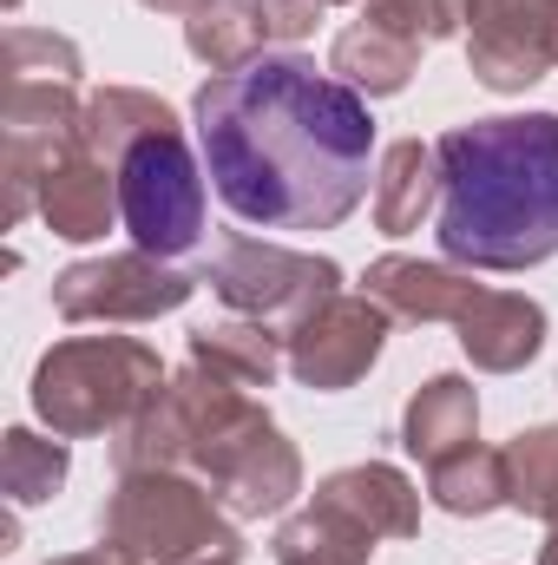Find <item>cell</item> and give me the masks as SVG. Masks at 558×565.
<instances>
[{"label": "cell", "instance_id": "cell-21", "mask_svg": "<svg viewBox=\"0 0 558 565\" xmlns=\"http://www.w3.org/2000/svg\"><path fill=\"white\" fill-rule=\"evenodd\" d=\"M151 132H178V113L158 93H144V86H99L86 99V119H79V145L86 151H99V158L119 164Z\"/></svg>", "mask_w": 558, "mask_h": 565}, {"label": "cell", "instance_id": "cell-8", "mask_svg": "<svg viewBox=\"0 0 558 565\" xmlns=\"http://www.w3.org/2000/svg\"><path fill=\"white\" fill-rule=\"evenodd\" d=\"M197 282L204 277H184L178 264H164L151 250H112V257L66 264L53 277V309L66 322H158V316L184 309Z\"/></svg>", "mask_w": 558, "mask_h": 565}, {"label": "cell", "instance_id": "cell-2", "mask_svg": "<svg viewBox=\"0 0 558 565\" xmlns=\"http://www.w3.org/2000/svg\"><path fill=\"white\" fill-rule=\"evenodd\" d=\"M440 151V257L460 270H533L558 257V113L453 126Z\"/></svg>", "mask_w": 558, "mask_h": 565}, {"label": "cell", "instance_id": "cell-4", "mask_svg": "<svg viewBox=\"0 0 558 565\" xmlns=\"http://www.w3.org/2000/svg\"><path fill=\"white\" fill-rule=\"evenodd\" d=\"M99 540L139 565H244V533L224 500L184 467H139L99 507Z\"/></svg>", "mask_w": 558, "mask_h": 565}, {"label": "cell", "instance_id": "cell-33", "mask_svg": "<svg viewBox=\"0 0 558 565\" xmlns=\"http://www.w3.org/2000/svg\"><path fill=\"white\" fill-rule=\"evenodd\" d=\"M7 7H20V0H7Z\"/></svg>", "mask_w": 558, "mask_h": 565}, {"label": "cell", "instance_id": "cell-22", "mask_svg": "<svg viewBox=\"0 0 558 565\" xmlns=\"http://www.w3.org/2000/svg\"><path fill=\"white\" fill-rule=\"evenodd\" d=\"M184 46L191 60H204L211 73H244L250 60L270 53V33H264V13L257 0H211L184 20Z\"/></svg>", "mask_w": 558, "mask_h": 565}, {"label": "cell", "instance_id": "cell-31", "mask_svg": "<svg viewBox=\"0 0 558 565\" xmlns=\"http://www.w3.org/2000/svg\"><path fill=\"white\" fill-rule=\"evenodd\" d=\"M539 565H558V526H546V546H539Z\"/></svg>", "mask_w": 558, "mask_h": 565}, {"label": "cell", "instance_id": "cell-18", "mask_svg": "<svg viewBox=\"0 0 558 565\" xmlns=\"http://www.w3.org/2000/svg\"><path fill=\"white\" fill-rule=\"evenodd\" d=\"M440 204V151L420 139H395L375 158V231L408 237Z\"/></svg>", "mask_w": 558, "mask_h": 565}, {"label": "cell", "instance_id": "cell-1", "mask_svg": "<svg viewBox=\"0 0 558 565\" xmlns=\"http://www.w3.org/2000/svg\"><path fill=\"white\" fill-rule=\"evenodd\" d=\"M204 171L230 217L257 231H335L375 184V119L355 86L302 53L211 73L191 99Z\"/></svg>", "mask_w": 558, "mask_h": 565}, {"label": "cell", "instance_id": "cell-11", "mask_svg": "<svg viewBox=\"0 0 558 565\" xmlns=\"http://www.w3.org/2000/svg\"><path fill=\"white\" fill-rule=\"evenodd\" d=\"M466 66L486 93H526L558 73V0H466Z\"/></svg>", "mask_w": 558, "mask_h": 565}, {"label": "cell", "instance_id": "cell-32", "mask_svg": "<svg viewBox=\"0 0 558 565\" xmlns=\"http://www.w3.org/2000/svg\"><path fill=\"white\" fill-rule=\"evenodd\" d=\"M217 565H237V559H217Z\"/></svg>", "mask_w": 558, "mask_h": 565}, {"label": "cell", "instance_id": "cell-23", "mask_svg": "<svg viewBox=\"0 0 558 565\" xmlns=\"http://www.w3.org/2000/svg\"><path fill=\"white\" fill-rule=\"evenodd\" d=\"M382 540H368L362 526H348L342 513H329V507H302V513H289L277 526V540H270V553L277 565H368Z\"/></svg>", "mask_w": 558, "mask_h": 565}, {"label": "cell", "instance_id": "cell-9", "mask_svg": "<svg viewBox=\"0 0 558 565\" xmlns=\"http://www.w3.org/2000/svg\"><path fill=\"white\" fill-rule=\"evenodd\" d=\"M388 309L368 296V289H335L329 302H315L296 329H282V355H289V375L315 395H342L355 388L382 349H388Z\"/></svg>", "mask_w": 558, "mask_h": 565}, {"label": "cell", "instance_id": "cell-3", "mask_svg": "<svg viewBox=\"0 0 558 565\" xmlns=\"http://www.w3.org/2000/svg\"><path fill=\"white\" fill-rule=\"evenodd\" d=\"M164 382L171 369L139 335H66L40 355L26 395H33V415L60 440H93V434L112 440L158 402Z\"/></svg>", "mask_w": 558, "mask_h": 565}, {"label": "cell", "instance_id": "cell-28", "mask_svg": "<svg viewBox=\"0 0 558 565\" xmlns=\"http://www.w3.org/2000/svg\"><path fill=\"white\" fill-rule=\"evenodd\" d=\"M322 7H329V0H257V13H264V33H270V40H282V46L309 40V33L322 26Z\"/></svg>", "mask_w": 558, "mask_h": 565}, {"label": "cell", "instance_id": "cell-27", "mask_svg": "<svg viewBox=\"0 0 558 565\" xmlns=\"http://www.w3.org/2000/svg\"><path fill=\"white\" fill-rule=\"evenodd\" d=\"M362 20L388 26L415 46H433V40H453L466 26V0H362Z\"/></svg>", "mask_w": 558, "mask_h": 565}, {"label": "cell", "instance_id": "cell-30", "mask_svg": "<svg viewBox=\"0 0 558 565\" xmlns=\"http://www.w3.org/2000/svg\"><path fill=\"white\" fill-rule=\"evenodd\" d=\"M139 7H151V13H184V20H191V13L211 7V0H139Z\"/></svg>", "mask_w": 558, "mask_h": 565}, {"label": "cell", "instance_id": "cell-16", "mask_svg": "<svg viewBox=\"0 0 558 565\" xmlns=\"http://www.w3.org/2000/svg\"><path fill=\"white\" fill-rule=\"evenodd\" d=\"M473 440H480V395H473L466 375H433V382H420L408 395L401 447L415 454L420 467H433V460H447V454H460Z\"/></svg>", "mask_w": 558, "mask_h": 565}, {"label": "cell", "instance_id": "cell-34", "mask_svg": "<svg viewBox=\"0 0 558 565\" xmlns=\"http://www.w3.org/2000/svg\"><path fill=\"white\" fill-rule=\"evenodd\" d=\"M329 7H342V0H329Z\"/></svg>", "mask_w": 558, "mask_h": 565}, {"label": "cell", "instance_id": "cell-19", "mask_svg": "<svg viewBox=\"0 0 558 565\" xmlns=\"http://www.w3.org/2000/svg\"><path fill=\"white\" fill-rule=\"evenodd\" d=\"M329 73H335L342 86H355L362 99H388V93H401V86L420 73V46L415 40H401V33H388V26L355 20V26L335 33V46H329Z\"/></svg>", "mask_w": 558, "mask_h": 565}, {"label": "cell", "instance_id": "cell-17", "mask_svg": "<svg viewBox=\"0 0 558 565\" xmlns=\"http://www.w3.org/2000/svg\"><path fill=\"white\" fill-rule=\"evenodd\" d=\"M191 362L211 369V375H224V382L244 388V395L277 388V375H289L282 329L250 322V316H230V322H204V329H191Z\"/></svg>", "mask_w": 558, "mask_h": 565}, {"label": "cell", "instance_id": "cell-24", "mask_svg": "<svg viewBox=\"0 0 558 565\" xmlns=\"http://www.w3.org/2000/svg\"><path fill=\"white\" fill-rule=\"evenodd\" d=\"M66 467H73V454H66L60 434H33V427H7L0 434V487L13 500V513L53 500L66 487Z\"/></svg>", "mask_w": 558, "mask_h": 565}, {"label": "cell", "instance_id": "cell-5", "mask_svg": "<svg viewBox=\"0 0 558 565\" xmlns=\"http://www.w3.org/2000/svg\"><path fill=\"white\" fill-rule=\"evenodd\" d=\"M191 473L224 500L230 520H270L302 493V454L270 422V408L257 395H244L224 422L204 434V447L191 454Z\"/></svg>", "mask_w": 558, "mask_h": 565}, {"label": "cell", "instance_id": "cell-6", "mask_svg": "<svg viewBox=\"0 0 558 565\" xmlns=\"http://www.w3.org/2000/svg\"><path fill=\"white\" fill-rule=\"evenodd\" d=\"M119 224L151 257H184L204 237V164L178 132H151L119 158Z\"/></svg>", "mask_w": 558, "mask_h": 565}, {"label": "cell", "instance_id": "cell-15", "mask_svg": "<svg viewBox=\"0 0 558 565\" xmlns=\"http://www.w3.org/2000/svg\"><path fill=\"white\" fill-rule=\"evenodd\" d=\"M362 289H368L388 316H401V322H460L486 282H473V270H460V264L375 257L368 277H362Z\"/></svg>", "mask_w": 558, "mask_h": 565}, {"label": "cell", "instance_id": "cell-12", "mask_svg": "<svg viewBox=\"0 0 558 565\" xmlns=\"http://www.w3.org/2000/svg\"><path fill=\"white\" fill-rule=\"evenodd\" d=\"M40 224L66 244H99L119 224V164L86 145H66L40 178Z\"/></svg>", "mask_w": 558, "mask_h": 565}, {"label": "cell", "instance_id": "cell-25", "mask_svg": "<svg viewBox=\"0 0 558 565\" xmlns=\"http://www.w3.org/2000/svg\"><path fill=\"white\" fill-rule=\"evenodd\" d=\"M506 473H513V507L558 526V427H519L506 440Z\"/></svg>", "mask_w": 558, "mask_h": 565}, {"label": "cell", "instance_id": "cell-10", "mask_svg": "<svg viewBox=\"0 0 558 565\" xmlns=\"http://www.w3.org/2000/svg\"><path fill=\"white\" fill-rule=\"evenodd\" d=\"M237 402H244V388H230L224 375L184 362V369L158 388V402L144 408L139 422L112 434V467H119V473H139V467H184V473H191V454L204 447V434L224 422Z\"/></svg>", "mask_w": 558, "mask_h": 565}, {"label": "cell", "instance_id": "cell-20", "mask_svg": "<svg viewBox=\"0 0 558 565\" xmlns=\"http://www.w3.org/2000/svg\"><path fill=\"white\" fill-rule=\"evenodd\" d=\"M427 500L453 520H486L500 507H513V473H506V447H460L447 460L427 467Z\"/></svg>", "mask_w": 558, "mask_h": 565}, {"label": "cell", "instance_id": "cell-14", "mask_svg": "<svg viewBox=\"0 0 558 565\" xmlns=\"http://www.w3.org/2000/svg\"><path fill=\"white\" fill-rule=\"evenodd\" d=\"M453 329H460V349L480 375H519L546 349V309L526 289H480Z\"/></svg>", "mask_w": 558, "mask_h": 565}, {"label": "cell", "instance_id": "cell-13", "mask_svg": "<svg viewBox=\"0 0 558 565\" xmlns=\"http://www.w3.org/2000/svg\"><path fill=\"white\" fill-rule=\"evenodd\" d=\"M315 507L342 513L368 540H415L420 533V487L388 460H355V467L329 473L315 487Z\"/></svg>", "mask_w": 558, "mask_h": 565}, {"label": "cell", "instance_id": "cell-29", "mask_svg": "<svg viewBox=\"0 0 558 565\" xmlns=\"http://www.w3.org/2000/svg\"><path fill=\"white\" fill-rule=\"evenodd\" d=\"M46 565H139V559H126V553H112V546L99 540L93 553H66V559H46Z\"/></svg>", "mask_w": 558, "mask_h": 565}, {"label": "cell", "instance_id": "cell-26", "mask_svg": "<svg viewBox=\"0 0 558 565\" xmlns=\"http://www.w3.org/2000/svg\"><path fill=\"white\" fill-rule=\"evenodd\" d=\"M79 46L66 33H46V26H7V79H60V86H79Z\"/></svg>", "mask_w": 558, "mask_h": 565}, {"label": "cell", "instance_id": "cell-7", "mask_svg": "<svg viewBox=\"0 0 558 565\" xmlns=\"http://www.w3.org/2000/svg\"><path fill=\"white\" fill-rule=\"evenodd\" d=\"M211 296L230 316L270 322V329H296L315 302H329L342 289V264L315 257V250H289V244H264V237H217L211 264H204Z\"/></svg>", "mask_w": 558, "mask_h": 565}]
</instances>
